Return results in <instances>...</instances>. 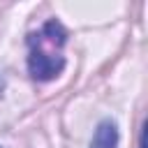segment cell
<instances>
[{
	"instance_id": "cell-1",
	"label": "cell",
	"mask_w": 148,
	"mask_h": 148,
	"mask_svg": "<svg viewBox=\"0 0 148 148\" xmlns=\"http://www.w3.org/2000/svg\"><path fill=\"white\" fill-rule=\"evenodd\" d=\"M65 28L58 21H49L37 35H30V56H28V72L39 81L56 79L62 67L65 58L60 56V46L65 44Z\"/></svg>"
},
{
	"instance_id": "cell-2",
	"label": "cell",
	"mask_w": 148,
	"mask_h": 148,
	"mask_svg": "<svg viewBox=\"0 0 148 148\" xmlns=\"http://www.w3.org/2000/svg\"><path fill=\"white\" fill-rule=\"evenodd\" d=\"M118 146V127L113 120H102L95 130L90 148H116Z\"/></svg>"
}]
</instances>
